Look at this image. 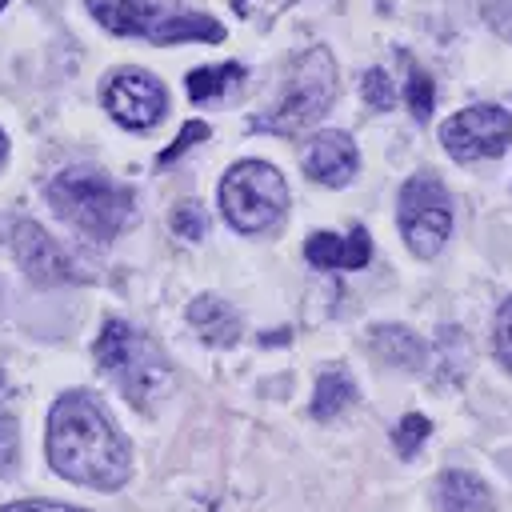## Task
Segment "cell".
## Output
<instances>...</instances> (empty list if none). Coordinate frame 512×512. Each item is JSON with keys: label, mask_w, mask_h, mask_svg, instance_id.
<instances>
[{"label": "cell", "mask_w": 512, "mask_h": 512, "mask_svg": "<svg viewBox=\"0 0 512 512\" xmlns=\"http://www.w3.org/2000/svg\"><path fill=\"white\" fill-rule=\"evenodd\" d=\"M48 460L64 480L100 492H116L132 472L128 444L120 440L104 404L88 392H68L56 400L48 416Z\"/></svg>", "instance_id": "obj_1"}, {"label": "cell", "mask_w": 512, "mask_h": 512, "mask_svg": "<svg viewBox=\"0 0 512 512\" xmlns=\"http://www.w3.org/2000/svg\"><path fill=\"white\" fill-rule=\"evenodd\" d=\"M48 204L56 216H64L88 240L120 236L136 212L132 192L92 164H72L64 172H56L48 184Z\"/></svg>", "instance_id": "obj_2"}, {"label": "cell", "mask_w": 512, "mask_h": 512, "mask_svg": "<svg viewBox=\"0 0 512 512\" xmlns=\"http://www.w3.org/2000/svg\"><path fill=\"white\" fill-rule=\"evenodd\" d=\"M88 8L116 36H140L152 44H184V40L216 44V40H224V28L212 16L188 12L172 0H88Z\"/></svg>", "instance_id": "obj_3"}, {"label": "cell", "mask_w": 512, "mask_h": 512, "mask_svg": "<svg viewBox=\"0 0 512 512\" xmlns=\"http://www.w3.org/2000/svg\"><path fill=\"white\" fill-rule=\"evenodd\" d=\"M96 364L120 384V392L140 412H148L172 388V368L160 356V348L148 336H140L136 328H128L124 320L104 324V332L96 340Z\"/></svg>", "instance_id": "obj_4"}, {"label": "cell", "mask_w": 512, "mask_h": 512, "mask_svg": "<svg viewBox=\"0 0 512 512\" xmlns=\"http://www.w3.org/2000/svg\"><path fill=\"white\" fill-rule=\"evenodd\" d=\"M336 100V68H332V56L328 48H308L304 56H296L292 72H288V84L280 92V100L260 112L252 120L256 132H276V136H292L308 124H316Z\"/></svg>", "instance_id": "obj_5"}, {"label": "cell", "mask_w": 512, "mask_h": 512, "mask_svg": "<svg viewBox=\"0 0 512 512\" xmlns=\"http://www.w3.org/2000/svg\"><path fill=\"white\" fill-rule=\"evenodd\" d=\"M288 208L284 176L264 160H240L220 180V212L236 232H264Z\"/></svg>", "instance_id": "obj_6"}, {"label": "cell", "mask_w": 512, "mask_h": 512, "mask_svg": "<svg viewBox=\"0 0 512 512\" xmlns=\"http://www.w3.org/2000/svg\"><path fill=\"white\" fill-rule=\"evenodd\" d=\"M396 220H400V236L404 244L432 260L448 236H452V200L444 192V184L424 172V176H412L404 188H400V204H396Z\"/></svg>", "instance_id": "obj_7"}, {"label": "cell", "mask_w": 512, "mask_h": 512, "mask_svg": "<svg viewBox=\"0 0 512 512\" xmlns=\"http://www.w3.org/2000/svg\"><path fill=\"white\" fill-rule=\"evenodd\" d=\"M440 144L460 164H472V160H484V156H500L512 144V116L504 108H496V104L464 108L440 128Z\"/></svg>", "instance_id": "obj_8"}, {"label": "cell", "mask_w": 512, "mask_h": 512, "mask_svg": "<svg viewBox=\"0 0 512 512\" xmlns=\"http://www.w3.org/2000/svg\"><path fill=\"white\" fill-rule=\"evenodd\" d=\"M104 104H108V112H112L120 124H128V128H152V124L164 116V108H168L164 88H160L148 72H120V76L108 84Z\"/></svg>", "instance_id": "obj_9"}, {"label": "cell", "mask_w": 512, "mask_h": 512, "mask_svg": "<svg viewBox=\"0 0 512 512\" xmlns=\"http://www.w3.org/2000/svg\"><path fill=\"white\" fill-rule=\"evenodd\" d=\"M356 164H360L356 144L344 132H320L316 140L304 144V156H300L304 176L316 180V184H328V188L348 184L356 176Z\"/></svg>", "instance_id": "obj_10"}, {"label": "cell", "mask_w": 512, "mask_h": 512, "mask_svg": "<svg viewBox=\"0 0 512 512\" xmlns=\"http://www.w3.org/2000/svg\"><path fill=\"white\" fill-rule=\"evenodd\" d=\"M12 248L20 256V268L36 280V284H60V280H72V264L68 256L52 244V236L36 224V220H20L16 232H12Z\"/></svg>", "instance_id": "obj_11"}, {"label": "cell", "mask_w": 512, "mask_h": 512, "mask_svg": "<svg viewBox=\"0 0 512 512\" xmlns=\"http://www.w3.org/2000/svg\"><path fill=\"white\" fill-rule=\"evenodd\" d=\"M304 256H308V264H316V268H364L368 256H372V240H368L364 228H352L348 236L312 232L308 244H304Z\"/></svg>", "instance_id": "obj_12"}, {"label": "cell", "mask_w": 512, "mask_h": 512, "mask_svg": "<svg viewBox=\"0 0 512 512\" xmlns=\"http://www.w3.org/2000/svg\"><path fill=\"white\" fill-rule=\"evenodd\" d=\"M188 324H192V332H196L204 344H212V348H228V344L240 340V316H236V308L224 304L220 296H200V300H192Z\"/></svg>", "instance_id": "obj_13"}, {"label": "cell", "mask_w": 512, "mask_h": 512, "mask_svg": "<svg viewBox=\"0 0 512 512\" xmlns=\"http://www.w3.org/2000/svg\"><path fill=\"white\" fill-rule=\"evenodd\" d=\"M436 508L440 512H496V500L480 476L452 468L436 480Z\"/></svg>", "instance_id": "obj_14"}, {"label": "cell", "mask_w": 512, "mask_h": 512, "mask_svg": "<svg viewBox=\"0 0 512 512\" xmlns=\"http://www.w3.org/2000/svg\"><path fill=\"white\" fill-rule=\"evenodd\" d=\"M240 80H244V64L228 60V64H204V68L188 72V80H184V84H188V96H192V100L208 104V100H216V96L236 92V88H240Z\"/></svg>", "instance_id": "obj_15"}, {"label": "cell", "mask_w": 512, "mask_h": 512, "mask_svg": "<svg viewBox=\"0 0 512 512\" xmlns=\"http://www.w3.org/2000/svg\"><path fill=\"white\" fill-rule=\"evenodd\" d=\"M372 348H376V356H384L396 368H420L424 364V344L408 328H396V324L376 328L372 332Z\"/></svg>", "instance_id": "obj_16"}, {"label": "cell", "mask_w": 512, "mask_h": 512, "mask_svg": "<svg viewBox=\"0 0 512 512\" xmlns=\"http://www.w3.org/2000/svg\"><path fill=\"white\" fill-rule=\"evenodd\" d=\"M352 400H356V384H352L348 376H340V372H324V376L316 380L312 416H316V420H332V416H340Z\"/></svg>", "instance_id": "obj_17"}, {"label": "cell", "mask_w": 512, "mask_h": 512, "mask_svg": "<svg viewBox=\"0 0 512 512\" xmlns=\"http://www.w3.org/2000/svg\"><path fill=\"white\" fill-rule=\"evenodd\" d=\"M172 232L180 236V240H200L204 236V228H208V216H204V208L196 204V200H180L176 208H172Z\"/></svg>", "instance_id": "obj_18"}, {"label": "cell", "mask_w": 512, "mask_h": 512, "mask_svg": "<svg viewBox=\"0 0 512 512\" xmlns=\"http://www.w3.org/2000/svg\"><path fill=\"white\" fill-rule=\"evenodd\" d=\"M404 96H408V108H412V116H416V120H428V116H432V80H428L416 64H408Z\"/></svg>", "instance_id": "obj_19"}, {"label": "cell", "mask_w": 512, "mask_h": 512, "mask_svg": "<svg viewBox=\"0 0 512 512\" xmlns=\"http://www.w3.org/2000/svg\"><path fill=\"white\" fill-rule=\"evenodd\" d=\"M432 432V424H428V416H420V412H408L404 420H400V428L392 432V444L400 448V456H412L420 444H424V436Z\"/></svg>", "instance_id": "obj_20"}, {"label": "cell", "mask_w": 512, "mask_h": 512, "mask_svg": "<svg viewBox=\"0 0 512 512\" xmlns=\"http://www.w3.org/2000/svg\"><path fill=\"white\" fill-rule=\"evenodd\" d=\"M492 340H496V360L512 372V300L500 304L496 312V328H492Z\"/></svg>", "instance_id": "obj_21"}, {"label": "cell", "mask_w": 512, "mask_h": 512, "mask_svg": "<svg viewBox=\"0 0 512 512\" xmlns=\"http://www.w3.org/2000/svg\"><path fill=\"white\" fill-rule=\"evenodd\" d=\"M364 96H368L372 108H384V112L396 104V92H392V80L384 76V68H368L364 72Z\"/></svg>", "instance_id": "obj_22"}, {"label": "cell", "mask_w": 512, "mask_h": 512, "mask_svg": "<svg viewBox=\"0 0 512 512\" xmlns=\"http://www.w3.org/2000/svg\"><path fill=\"white\" fill-rule=\"evenodd\" d=\"M16 464V420L0 408V472Z\"/></svg>", "instance_id": "obj_23"}, {"label": "cell", "mask_w": 512, "mask_h": 512, "mask_svg": "<svg viewBox=\"0 0 512 512\" xmlns=\"http://www.w3.org/2000/svg\"><path fill=\"white\" fill-rule=\"evenodd\" d=\"M204 136H208V124H200V120H192V124H184V132H180V140H176V144H172L168 152H160V156H156V164H172V160H176V156H180V152H184L188 144H196V140H204Z\"/></svg>", "instance_id": "obj_24"}, {"label": "cell", "mask_w": 512, "mask_h": 512, "mask_svg": "<svg viewBox=\"0 0 512 512\" xmlns=\"http://www.w3.org/2000/svg\"><path fill=\"white\" fill-rule=\"evenodd\" d=\"M484 20L512 40V0H484Z\"/></svg>", "instance_id": "obj_25"}, {"label": "cell", "mask_w": 512, "mask_h": 512, "mask_svg": "<svg viewBox=\"0 0 512 512\" xmlns=\"http://www.w3.org/2000/svg\"><path fill=\"white\" fill-rule=\"evenodd\" d=\"M0 512H80L72 504H52V500H20V504H8Z\"/></svg>", "instance_id": "obj_26"}, {"label": "cell", "mask_w": 512, "mask_h": 512, "mask_svg": "<svg viewBox=\"0 0 512 512\" xmlns=\"http://www.w3.org/2000/svg\"><path fill=\"white\" fill-rule=\"evenodd\" d=\"M4 152H8V140H4V132H0V160H4Z\"/></svg>", "instance_id": "obj_27"}, {"label": "cell", "mask_w": 512, "mask_h": 512, "mask_svg": "<svg viewBox=\"0 0 512 512\" xmlns=\"http://www.w3.org/2000/svg\"><path fill=\"white\" fill-rule=\"evenodd\" d=\"M4 4H8V0H0V8H4Z\"/></svg>", "instance_id": "obj_28"}]
</instances>
